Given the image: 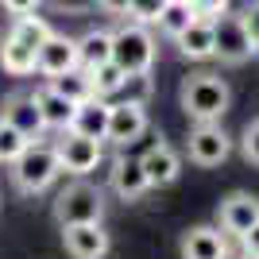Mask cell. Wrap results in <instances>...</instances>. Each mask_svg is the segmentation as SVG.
<instances>
[{
  "label": "cell",
  "mask_w": 259,
  "mask_h": 259,
  "mask_svg": "<svg viewBox=\"0 0 259 259\" xmlns=\"http://www.w3.org/2000/svg\"><path fill=\"white\" fill-rule=\"evenodd\" d=\"M89 77H93L97 97H116V93H124V89H128V81H132V77L124 74L116 62H105V66H97V70H89Z\"/></svg>",
  "instance_id": "cell-23"
},
{
  "label": "cell",
  "mask_w": 259,
  "mask_h": 259,
  "mask_svg": "<svg viewBox=\"0 0 259 259\" xmlns=\"http://www.w3.org/2000/svg\"><path fill=\"white\" fill-rule=\"evenodd\" d=\"M186 155L197 166H221V162L232 155V136L221 128V120L213 124H194L190 128V140H186Z\"/></svg>",
  "instance_id": "cell-7"
},
{
  "label": "cell",
  "mask_w": 259,
  "mask_h": 259,
  "mask_svg": "<svg viewBox=\"0 0 259 259\" xmlns=\"http://www.w3.org/2000/svg\"><path fill=\"white\" fill-rule=\"evenodd\" d=\"M81 66V54H77V39L70 35H58L54 31L43 47H39V66H35V74L43 77H58L66 70H77Z\"/></svg>",
  "instance_id": "cell-12"
},
{
  "label": "cell",
  "mask_w": 259,
  "mask_h": 259,
  "mask_svg": "<svg viewBox=\"0 0 259 259\" xmlns=\"http://www.w3.org/2000/svg\"><path fill=\"white\" fill-rule=\"evenodd\" d=\"M194 20H197V12L190 8V0H170V4H166V12L159 16V23H155V27H159V35H166V39L174 43V39H178V35H182Z\"/></svg>",
  "instance_id": "cell-22"
},
{
  "label": "cell",
  "mask_w": 259,
  "mask_h": 259,
  "mask_svg": "<svg viewBox=\"0 0 259 259\" xmlns=\"http://www.w3.org/2000/svg\"><path fill=\"white\" fill-rule=\"evenodd\" d=\"M143 170H147V178H151V190H159V186H174L178 178H182V155L174 151L170 143H151L147 151L140 155Z\"/></svg>",
  "instance_id": "cell-14"
},
{
  "label": "cell",
  "mask_w": 259,
  "mask_h": 259,
  "mask_svg": "<svg viewBox=\"0 0 259 259\" xmlns=\"http://www.w3.org/2000/svg\"><path fill=\"white\" fill-rule=\"evenodd\" d=\"M0 66H4V74H12V77H27V74H35L39 54L4 31V35H0Z\"/></svg>",
  "instance_id": "cell-19"
},
{
  "label": "cell",
  "mask_w": 259,
  "mask_h": 259,
  "mask_svg": "<svg viewBox=\"0 0 259 259\" xmlns=\"http://www.w3.org/2000/svg\"><path fill=\"white\" fill-rule=\"evenodd\" d=\"M54 147H58V159H62V174H74V178H85L105 162V140H93V136H81V132H62V140Z\"/></svg>",
  "instance_id": "cell-6"
},
{
  "label": "cell",
  "mask_w": 259,
  "mask_h": 259,
  "mask_svg": "<svg viewBox=\"0 0 259 259\" xmlns=\"http://www.w3.org/2000/svg\"><path fill=\"white\" fill-rule=\"evenodd\" d=\"M236 259H259V251H240Z\"/></svg>",
  "instance_id": "cell-33"
},
{
  "label": "cell",
  "mask_w": 259,
  "mask_h": 259,
  "mask_svg": "<svg viewBox=\"0 0 259 259\" xmlns=\"http://www.w3.org/2000/svg\"><path fill=\"white\" fill-rule=\"evenodd\" d=\"M166 4H170V0H132L128 16H132L136 23H147V27H155V23H159V16L166 12Z\"/></svg>",
  "instance_id": "cell-25"
},
{
  "label": "cell",
  "mask_w": 259,
  "mask_h": 259,
  "mask_svg": "<svg viewBox=\"0 0 259 259\" xmlns=\"http://www.w3.org/2000/svg\"><path fill=\"white\" fill-rule=\"evenodd\" d=\"M58 93H66V97L74 101V105H81V101H89V97H97V89H93V77H89V70L85 66H77V70H66V74H58V77H47Z\"/></svg>",
  "instance_id": "cell-21"
},
{
  "label": "cell",
  "mask_w": 259,
  "mask_h": 259,
  "mask_svg": "<svg viewBox=\"0 0 259 259\" xmlns=\"http://www.w3.org/2000/svg\"><path fill=\"white\" fill-rule=\"evenodd\" d=\"M190 8L201 16V20H217L228 12V0H190Z\"/></svg>",
  "instance_id": "cell-27"
},
{
  "label": "cell",
  "mask_w": 259,
  "mask_h": 259,
  "mask_svg": "<svg viewBox=\"0 0 259 259\" xmlns=\"http://www.w3.org/2000/svg\"><path fill=\"white\" fill-rule=\"evenodd\" d=\"M77 54H81V66H85V70H97V66L112 62V31H108V27H89V31L77 39Z\"/></svg>",
  "instance_id": "cell-20"
},
{
  "label": "cell",
  "mask_w": 259,
  "mask_h": 259,
  "mask_svg": "<svg viewBox=\"0 0 259 259\" xmlns=\"http://www.w3.org/2000/svg\"><path fill=\"white\" fill-rule=\"evenodd\" d=\"M213 27H217V58H221L225 66H244L251 54H255L244 12L228 8L225 16H217V20H213Z\"/></svg>",
  "instance_id": "cell-5"
},
{
  "label": "cell",
  "mask_w": 259,
  "mask_h": 259,
  "mask_svg": "<svg viewBox=\"0 0 259 259\" xmlns=\"http://www.w3.org/2000/svg\"><path fill=\"white\" fill-rule=\"evenodd\" d=\"M108 186H112V194L120 201H140L147 190H151V178L143 170L140 159H112V170H108Z\"/></svg>",
  "instance_id": "cell-13"
},
{
  "label": "cell",
  "mask_w": 259,
  "mask_h": 259,
  "mask_svg": "<svg viewBox=\"0 0 259 259\" xmlns=\"http://www.w3.org/2000/svg\"><path fill=\"white\" fill-rule=\"evenodd\" d=\"M31 143H35V140H27V136H23L16 124H12V120L0 116V162H4V166H12V162L20 159V155L27 151Z\"/></svg>",
  "instance_id": "cell-24"
},
{
  "label": "cell",
  "mask_w": 259,
  "mask_h": 259,
  "mask_svg": "<svg viewBox=\"0 0 259 259\" xmlns=\"http://www.w3.org/2000/svg\"><path fill=\"white\" fill-rule=\"evenodd\" d=\"M182 259H232L228 232L221 225H194L182 236Z\"/></svg>",
  "instance_id": "cell-11"
},
{
  "label": "cell",
  "mask_w": 259,
  "mask_h": 259,
  "mask_svg": "<svg viewBox=\"0 0 259 259\" xmlns=\"http://www.w3.org/2000/svg\"><path fill=\"white\" fill-rule=\"evenodd\" d=\"M240 155H244L251 166H259V120H248V128L240 136Z\"/></svg>",
  "instance_id": "cell-26"
},
{
  "label": "cell",
  "mask_w": 259,
  "mask_h": 259,
  "mask_svg": "<svg viewBox=\"0 0 259 259\" xmlns=\"http://www.w3.org/2000/svg\"><path fill=\"white\" fill-rule=\"evenodd\" d=\"M0 4H4V12H8V16H31L43 0H0Z\"/></svg>",
  "instance_id": "cell-29"
},
{
  "label": "cell",
  "mask_w": 259,
  "mask_h": 259,
  "mask_svg": "<svg viewBox=\"0 0 259 259\" xmlns=\"http://www.w3.org/2000/svg\"><path fill=\"white\" fill-rule=\"evenodd\" d=\"M35 97V105H39V112H43V120H47V128L51 132H70V124H74V112H77V105L66 93H58V89L47 81V85H39L31 93Z\"/></svg>",
  "instance_id": "cell-17"
},
{
  "label": "cell",
  "mask_w": 259,
  "mask_h": 259,
  "mask_svg": "<svg viewBox=\"0 0 259 259\" xmlns=\"http://www.w3.org/2000/svg\"><path fill=\"white\" fill-rule=\"evenodd\" d=\"M0 116L12 120V124H16V128H20L27 140H43V132H51L31 93H12V97H4V105H0Z\"/></svg>",
  "instance_id": "cell-15"
},
{
  "label": "cell",
  "mask_w": 259,
  "mask_h": 259,
  "mask_svg": "<svg viewBox=\"0 0 259 259\" xmlns=\"http://www.w3.org/2000/svg\"><path fill=\"white\" fill-rule=\"evenodd\" d=\"M178 101H182V112L194 120V124H213V120H221L228 112V105H232V89H228V81L221 74H213V70H197V74H190L182 81Z\"/></svg>",
  "instance_id": "cell-1"
},
{
  "label": "cell",
  "mask_w": 259,
  "mask_h": 259,
  "mask_svg": "<svg viewBox=\"0 0 259 259\" xmlns=\"http://www.w3.org/2000/svg\"><path fill=\"white\" fill-rule=\"evenodd\" d=\"M174 47H178V54L190 58V62H209V58H217V27H213V20H201V16H197V20L174 39Z\"/></svg>",
  "instance_id": "cell-16"
},
{
  "label": "cell",
  "mask_w": 259,
  "mask_h": 259,
  "mask_svg": "<svg viewBox=\"0 0 259 259\" xmlns=\"http://www.w3.org/2000/svg\"><path fill=\"white\" fill-rule=\"evenodd\" d=\"M101 217H105V194H101V186L85 182V178H74L54 197V221L62 228L66 225H89V221H101Z\"/></svg>",
  "instance_id": "cell-4"
},
{
  "label": "cell",
  "mask_w": 259,
  "mask_h": 259,
  "mask_svg": "<svg viewBox=\"0 0 259 259\" xmlns=\"http://www.w3.org/2000/svg\"><path fill=\"white\" fill-rule=\"evenodd\" d=\"M155 54H159V47H155V35L147 23L128 20L112 31V62L128 77H151Z\"/></svg>",
  "instance_id": "cell-2"
},
{
  "label": "cell",
  "mask_w": 259,
  "mask_h": 259,
  "mask_svg": "<svg viewBox=\"0 0 259 259\" xmlns=\"http://www.w3.org/2000/svg\"><path fill=\"white\" fill-rule=\"evenodd\" d=\"M97 8H101V12H108V16H128L132 0H97Z\"/></svg>",
  "instance_id": "cell-31"
},
{
  "label": "cell",
  "mask_w": 259,
  "mask_h": 259,
  "mask_svg": "<svg viewBox=\"0 0 259 259\" xmlns=\"http://www.w3.org/2000/svg\"><path fill=\"white\" fill-rule=\"evenodd\" d=\"M217 225L225 228L232 240H244L251 228L259 225V197L255 194H228L221 201V213H217Z\"/></svg>",
  "instance_id": "cell-9"
},
{
  "label": "cell",
  "mask_w": 259,
  "mask_h": 259,
  "mask_svg": "<svg viewBox=\"0 0 259 259\" xmlns=\"http://www.w3.org/2000/svg\"><path fill=\"white\" fill-rule=\"evenodd\" d=\"M240 248H244V251H259V225L251 228V232H248L244 240H240Z\"/></svg>",
  "instance_id": "cell-32"
},
{
  "label": "cell",
  "mask_w": 259,
  "mask_h": 259,
  "mask_svg": "<svg viewBox=\"0 0 259 259\" xmlns=\"http://www.w3.org/2000/svg\"><path fill=\"white\" fill-rule=\"evenodd\" d=\"M51 8H58V12H93L97 8V0H51Z\"/></svg>",
  "instance_id": "cell-30"
},
{
  "label": "cell",
  "mask_w": 259,
  "mask_h": 259,
  "mask_svg": "<svg viewBox=\"0 0 259 259\" xmlns=\"http://www.w3.org/2000/svg\"><path fill=\"white\" fill-rule=\"evenodd\" d=\"M58 174H62V159H58V147H54V143L35 140L20 159L12 162V186H16L23 197H35V194H43V190H51Z\"/></svg>",
  "instance_id": "cell-3"
},
{
  "label": "cell",
  "mask_w": 259,
  "mask_h": 259,
  "mask_svg": "<svg viewBox=\"0 0 259 259\" xmlns=\"http://www.w3.org/2000/svg\"><path fill=\"white\" fill-rule=\"evenodd\" d=\"M147 105L140 97H128V101H112V120H108V143L116 147H132L136 140H143L147 132Z\"/></svg>",
  "instance_id": "cell-8"
},
{
  "label": "cell",
  "mask_w": 259,
  "mask_h": 259,
  "mask_svg": "<svg viewBox=\"0 0 259 259\" xmlns=\"http://www.w3.org/2000/svg\"><path fill=\"white\" fill-rule=\"evenodd\" d=\"M62 244L70 259H105L112 240L101 228V221H89V225H66L62 228Z\"/></svg>",
  "instance_id": "cell-10"
},
{
  "label": "cell",
  "mask_w": 259,
  "mask_h": 259,
  "mask_svg": "<svg viewBox=\"0 0 259 259\" xmlns=\"http://www.w3.org/2000/svg\"><path fill=\"white\" fill-rule=\"evenodd\" d=\"M244 20H248V31H251V47L259 54V0H251L248 8H244Z\"/></svg>",
  "instance_id": "cell-28"
},
{
  "label": "cell",
  "mask_w": 259,
  "mask_h": 259,
  "mask_svg": "<svg viewBox=\"0 0 259 259\" xmlns=\"http://www.w3.org/2000/svg\"><path fill=\"white\" fill-rule=\"evenodd\" d=\"M108 120H112V101L108 97H89V101L77 105L70 132H81V136H93V140L108 143Z\"/></svg>",
  "instance_id": "cell-18"
}]
</instances>
